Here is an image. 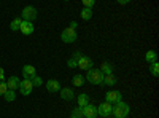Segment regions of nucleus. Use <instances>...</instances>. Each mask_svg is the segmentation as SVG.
Listing matches in <instances>:
<instances>
[{"mask_svg":"<svg viewBox=\"0 0 159 118\" xmlns=\"http://www.w3.org/2000/svg\"><path fill=\"white\" fill-rule=\"evenodd\" d=\"M129 112H130V109H129V106H127L124 101L118 102V104H113L111 115H113L115 118H126V116L129 115Z\"/></svg>","mask_w":159,"mask_h":118,"instance_id":"f257e3e1","label":"nucleus"},{"mask_svg":"<svg viewBox=\"0 0 159 118\" xmlns=\"http://www.w3.org/2000/svg\"><path fill=\"white\" fill-rule=\"evenodd\" d=\"M103 73L100 72V69H89L88 73H86V80L92 85H103Z\"/></svg>","mask_w":159,"mask_h":118,"instance_id":"f03ea898","label":"nucleus"},{"mask_svg":"<svg viewBox=\"0 0 159 118\" xmlns=\"http://www.w3.org/2000/svg\"><path fill=\"white\" fill-rule=\"evenodd\" d=\"M76 38H78L76 31H75V29H72V27L64 29V31H62V34H61V40H62L64 43H73V42L76 40Z\"/></svg>","mask_w":159,"mask_h":118,"instance_id":"7ed1b4c3","label":"nucleus"},{"mask_svg":"<svg viewBox=\"0 0 159 118\" xmlns=\"http://www.w3.org/2000/svg\"><path fill=\"white\" fill-rule=\"evenodd\" d=\"M37 8L35 7H32V5H29V7H25V8H22V19L24 21H35L37 19Z\"/></svg>","mask_w":159,"mask_h":118,"instance_id":"20e7f679","label":"nucleus"},{"mask_svg":"<svg viewBox=\"0 0 159 118\" xmlns=\"http://www.w3.org/2000/svg\"><path fill=\"white\" fill-rule=\"evenodd\" d=\"M111 110H113V104L105 101L103 104H100V106L97 107V115L99 116H103V118H108L111 115Z\"/></svg>","mask_w":159,"mask_h":118,"instance_id":"39448f33","label":"nucleus"},{"mask_svg":"<svg viewBox=\"0 0 159 118\" xmlns=\"http://www.w3.org/2000/svg\"><path fill=\"white\" fill-rule=\"evenodd\" d=\"M21 91V94L22 96H29L32 93V89H34V85H32V80H29V78H24L22 82H19V88Z\"/></svg>","mask_w":159,"mask_h":118,"instance_id":"423d86ee","label":"nucleus"},{"mask_svg":"<svg viewBox=\"0 0 159 118\" xmlns=\"http://www.w3.org/2000/svg\"><path fill=\"white\" fill-rule=\"evenodd\" d=\"M76 67H80L81 70H89V69H92L94 67V62H92V59L91 58H88V56H81L78 61H76Z\"/></svg>","mask_w":159,"mask_h":118,"instance_id":"0eeeda50","label":"nucleus"},{"mask_svg":"<svg viewBox=\"0 0 159 118\" xmlns=\"http://www.w3.org/2000/svg\"><path fill=\"white\" fill-rule=\"evenodd\" d=\"M105 99L110 104H118V102L123 101V94H121V91H108V93L105 94Z\"/></svg>","mask_w":159,"mask_h":118,"instance_id":"6e6552de","label":"nucleus"},{"mask_svg":"<svg viewBox=\"0 0 159 118\" xmlns=\"http://www.w3.org/2000/svg\"><path fill=\"white\" fill-rule=\"evenodd\" d=\"M81 110H83L84 118H97V107L92 106V104H88V106L81 107Z\"/></svg>","mask_w":159,"mask_h":118,"instance_id":"1a4fd4ad","label":"nucleus"},{"mask_svg":"<svg viewBox=\"0 0 159 118\" xmlns=\"http://www.w3.org/2000/svg\"><path fill=\"white\" fill-rule=\"evenodd\" d=\"M19 31H21L24 35H30V34H34V22H30V21H21Z\"/></svg>","mask_w":159,"mask_h":118,"instance_id":"9d476101","label":"nucleus"},{"mask_svg":"<svg viewBox=\"0 0 159 118\" xmlns=\"http://www.w3.org/2000/svg\"><path fill=\"white\" fill-rule=\"evenodd\" d=\"M22 75H24V78H34L35 75H37V70H35V67L34 65H30V64H25L24 67H22Z\"/></svg>","mask_w":159,"mask_h":118,"instance_id":"9b49d317","label":"nucleus"},{"mask_svg":"<svg viewBox=\"0 0 159 118\" xmlns=\"http://www.w3.org/2000/svg\"><path fill=\"white\" fill-rule=\"evenodd\" d=\"M61 97L64 101H73L75 99V93L72 88H62L61 89Z\"/></svg>","mask_w":159,"mask_h":118,"instance_id":"f8f14e48","label":"nucleus"},{"mask_svg":"<svg viewBox=\"0 0 159 118\" xmlns=\"http://www.w3.org/2000/svg\"><path fill=\"white\" fill-rule=\"evenodd\" d=\"M46 89L49 91V93H57V91H61V83L57 80H48Z\"/></svg>","mask_w":159,"mask_h":118,"instance_id":"ddd939ff","label":"nucleus"},{"mask_svg":"<svg viewBox=\"0 0 159 118\" xmlns=\"http://www.w3.org/2000/svg\"><path fill=\"white\" fill-rule=\"evenodd\" d=\"M19 78L16 77V75H13V77H10L8 78V80H7V86H8V89H13V91H15V89H18L19 88Z\"/></svg>","mask_w":159,"mask_h":118,"instance_id":"4468645a","label":"nucleus"},{"mask_svg":"<svg viewBox=\"0 0 159 118\" xmlns=\"http://www.w3.org/2000/svg\"><path fill=\"white\" fill-rule=\"evenodd\" d=\"M100 72H102L103 75H110V73H113V65H111L108 61H103V62L100 64Z\"/></svg>","mask_w":159,"mask_h":118,"instance_id":"2eb2a0df","label":"nucleus"},{"mask_svg":"<svg viewBox=\"0 0 159 118\" xmlns=\"http://www.w3.org/2000/svg\"><path fill=\"white\" fill-rule=\"evenodd\" d=\"M72 83L75 85V86H84V83H86V78L81 75V73H75L73 75V78H72Z\"/></svg>","mask_w":159,"mask_h":118,"instance_id":"dca6fc26","label":"nucleus"},{"mask_svg":"<svg viewBox=\"0 0 159 118\" xmlns=\"http://www.w3.org/2000/svg\"><path fill=\"white\" fill-rule=\"evenodd\" d=\"M76 102H78V107H84L89 104V96L86 93H81L78 97H76Z\"/></svg>","mask_w":159,"mask_h":118,"instance_id":"f3484780","label":"nucleus"},{"mask_svg":"<svg viewBox=\"0 0 159 118\" xmlns=\"http://www.w3.org/2000/svg\"><path fill=\"white\" fill-rule=\"evenodd\" d=\"M145 61H147L148 64H151V62H156L157 61V53L154 50H150V51H147V54H145Z\"/></svg>","mask_w":159,"mask_h":118,"instance_id":"a211bd4d","label":"nucleus"},{"mask_svg":"<svg viewBox=\"0 0 159 118\" xmlns=\"http://www.w3.org/2000/svg\"><path fill=\"white\" fill-rule=\"evenodd\" d=\"M80 16H81V19H84V21H89L91 18H92V8H83L81 10V13H80Z\"/></svg>","mask_w":159,"mask_h":118,"instance_id":"6ab92c4d","label":"nucleus"},{"mask_svg":"<svg viewBox=\"0 0 159 118\" xmlns=\"http://www.w3.org/2000/svg\"><path fill=\"white\" fill-rule=\"evenodd\" d=\"M115 83H116V78H115V75H113V73L105 75V77H103V85H107V86H113Z\"/></svg>","mask_w":159,"mask_h":118,"instance_id":"aec40b11","label":"nucleus"},{"mask_svg":"<svg viewBox=\"0 0 159 118\" xmlns=\"http://www.w3.org/2000/svg\"><path fill=\"white\" fill-rule=\"evenodd\" d=\"M3 97H5L7 102H13V101L16 99V93H15L13 89H7V93L3 94Z\"/></svg>","mask_w":159,"mask_h":118,"instance_id":"412c9836","label":"nucleus"},{"mask_svg":"<svg viewBox=\"0 0 159 118\" xmlns=\"http://www.w3.org/2000/svg\"><path fill=\"white\" fill-rule=\"evenodd\" d=\"M21 18H15L11 21V24H10V29L13 31V32H16V31H19V26H21Z\"/></svg>","mask_w":159,"mask_h":118,"instance_id":"4be33fe9","label":"nucleus"},{"mask_svg":"<svg viewBox=\"0 0 159 118\" xmlns=\"http://www.w3.org/2000/svg\"><path fill=\"white\" fill-rule=\"evenodd\" d=\"M150 72H151L153 77H157L159 75V64H157V61L150 64Z\"/></svg>","mask_w":159,"mask_h":118,"instance_id":"5701e85b","label":"nucleus"},{"mask_svg":"<svg viewBox=\"0 0 159 118\" xmlns=\"http://www.w3.org/2000/svg\"><path fill=\"white\" fill-rule=\"evenodd\" d=\"M70 118H84V116H83V110H81V107L73 109L72 113H70Z\"/></svg>","mask_w":159,"mask_h":118,"instance_id":"b1692460","label":"nucleus"},{"mask_svg":"<svg viewBox=\"0 0 159 118\" xmlns=\"http://www.w3.org/2000/svg\"><path fill=\"white\" fill-rule=\"evenodd\" d=\"M30 80H32V85H34V86H42V85H43V80H42L38 75H35L34 78H30Z\"/></svg>","mask_w":159,"mask_h":118,"instance_id":"393cba45","label":"nucleus"},{"mask_svg":"<svg viewBox=\"0 0 159 118\" xmlns=\"http://www.w3.org/2000/svg\"><path fill=\"white\" fill-rule=\"evenodd\" d=\"M7 89H8L7 82H2V80H0V96H3V94L7 93Z\"/></svg>","mask_w":159,"mask_h":118,"instance_id":"a878e982","label":"nucleus"},{"mask_svg":"<svg viewBox=\"0 0 159 118\" xmlns=\"http://www.w3.org/2000/svg\"><path fill=\"white\" fill-rule=\"evenodd\" d=\"M81 2H83V5L86 8H92V7L96 5V0H81Z\"/></svg>","mask_w":159,"mask_h":118,"instance_id":"bb28decb","label":"nucleus"},{"mask_svg":"<svg viewBox=\"0 0 159 118\" xmlns=\"http://www.w3.org/2000/svg\"><path fill=\"white\" fill-rule=\"evenodd\" d=\"M67 65H69L70 69H75V67H76V61H75V59H69V61H67Z\"/></svg>","mask_w":159,"mask_h":118,"instance_id":"cd10ccee","label":"nucleus"},{"mask_svg":"<svg viewBox=\"0 0 159 118\" xmlns=\"http://www.w3.org/2000/svg\"><path fill=\"white\" fill-rule=\"evenodd\" d=\"M83 54L81 53H80V51H75V53H73V56H72V59H75V61H78L80 58H81Z\"/></svg>","mask_w":159,"mask_h":118,"instance_id":"c85d7f7f","label":"nucleus"},{"mask_svg":"<svg viewBox=\"0 0 159 118\" xmlns=\"http://www.w3.org/2000/svg\"><path fill=\"white\" fill-rule=\"evenodd\" d=\"M0 80L5 82V70H3V67H0Z\"/></svg>","mask_w":159,"mask_h":118,"instance_id":"c756f323","label":"nucleus"},{"mask_svg":"<svg viewBox=\"0 0 159 118\" xmlns=\"http://www.w3.org/2000/svg\"><path fill=\"white\" fill-rule=\"evenodd\" d=\"M129 2H130V0H118V3H119V5H127Z\"/></svg>","mask_w":159,"mask_h":118,"instance_id":"7c9ffc66","label":"nucleus"},{"mask_svg":"<svg viewBox=\"0 0 159 118\" xmlns=\"http://www.w3.org/2000/svg\"><path fill=\"white\" fill-rule=\"evenodd\" d=\"M69 27H72V29H75V31H76V27H78V24H76L75 21H72V22H70V26H69Z\"/></svg>","mask_w":159,"mask_h":118,"instance_id":"2f4dec72","label":"nucleus"},{"mask_svg":"<svg viewBox=\"0 0 159 118\" xmlns=\"http://www.w3.org/2000/svg\"><path fill=\"white\" fill-rule=\"evenodd\" d=\"M65 2H67V0H65Z\"/></svg>","mask_w":159,"mask_h":118,"instance_id":"473e14b6","label":"nucleus"}]
</instances>
